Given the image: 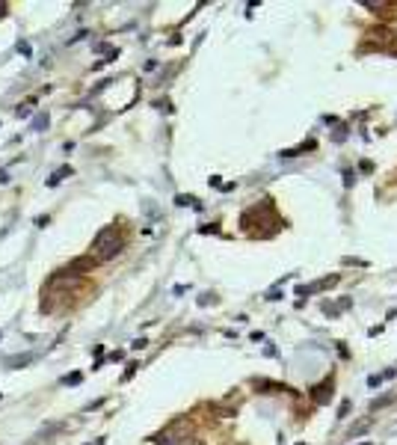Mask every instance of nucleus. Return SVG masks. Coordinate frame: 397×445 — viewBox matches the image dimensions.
Segmentation results:
<instances>
[{"mask_svg":"<svg viewBox=\"0 0 397 445\" xmlns=\"http://www.w3.org/2000/svg\"><path fill=\"white\" fill-rule=\"evenodd\" d=\"M166 430H169L172 437H178V439L184 442V439H190V430H193V425H190V418H175V422H172Z\"/></svg>","mask_w":397,"mask_h":445,"instance_id":"2","label":"nucleus"},{"mask_svg":"<svg viewBox=\"0 0 397 445\" xmlns=\"http://www.w3.org/2000/svg\"><path fill=\"white\" fill-rule=\"evenodd\" d=\"M6 181H9V176H6L3 169H0V184H6Z\"/></svg>","mask_w":397,"mask_h":445,"instance_id":"4","label":"nucleus"},{"mask_svg":"<svg viewBox=\"0 0 397 445\" xmlns=\"http://www.w3.org/2000/svg\"><path fill=\"white\" fill-rule=\"evenodd\" d=\"M92 250H95V262H110V258H116L119 250H122V234H119V229H113V226L101 229V232L95 234Z\"/></svg>","mask_w":397,"mask_h":445,"instance_id":"1","label":"nucleus"},{"mask_svg":"<svg viewBox=\"0 0 397 445\" xmlns=\"http://www.w3.org/2000/svg\"><path fill=\"white\" fill-rule=\"evenodd\" d=\"M184 445H205V442H198V439H184Z\"/></svg>","mask_w":397,"mask_h":445,"instance_id":"5","label":"nucleus"},{"mask_svg":"<svg viewBox=\"0 0 397 445\" xmlns=\"http://www.w3.org/2000/svg\"><path fill=\"white\" fill-rule=\"evenodd\" d=\"M154 445H184V442H181L178 437H172L169 430H164V434H157V437H154Z\"/></svg>","mask_w":397,"mask_h":445,"instance_id":"3","label":"nucleus"}]
</instances>
